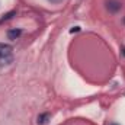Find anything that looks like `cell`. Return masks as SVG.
Wrapping results in <instances>:
<instances>
[{"label": "cell", "mask_w": 125, "mask_h": 125, "mask_svg": "<svg viewBox=\"0 0 125 125\" xmlns=\"http://www.w3.org/2000/svg\"><path fill=\"white\" fill-rule=\"evenodd\" d=\"M13 62V48L9 44L0 42V67L10 65Z\"/></svg>", "instance_id": "obj_1"}, {"label": "cell", "mask_w": 125, "mask_h": 125, "mask_svg": "<svg viewBox=\"0 0 125 125\" xmlns=\"http://www.w3.org/2000/svg\"><path fill=\"white\" fill-rule=\"evenodd\" d=\"M105 6H106V10H108L109 13H112V15L118 13V12L122 9V3H121L119 0H106Z\"/></svg>", "instance_id": "obj_2"}, {"label": "cell", "mask_w": 125, "mask_h": 125, "mask_svg": "<svg viewBox=\"0 0 125 125\" xmlns=\"http://www.w3.org/2000/svg\"><path fill=\"white\" fill-rule=\"evenodd\" d=\"M22 33H23V31H22L21 28H12V29L7 31V39L16 41V39H19V38L22 36Z\"/></svg>", "instance_id": "obj_3"}, {"label": "cell", "mask_w": 125, "mask_h": 125, "mask_svg": "<svg viewBox=\"0 0 125 125\" xmlns=\"http://www.w3.org/2000/svg\"><path fill=\"white\" fill-rule=\"evenodd\" d=\"M50 116H51V115H50L48 112H44V114L38 115V121H36L38 125H45L48 121H50Z\"/></svg>", "instance_id": "obj_4"}, {"label": "cell", "mask_w": 125, "mask_h": 125, "mask_svg": "<svg viewBox=\"0 0 125 125\" xmlns=\"http://www.w3.org/2000/svg\"><path fill=\"white\" fill-rule=\"evenodd\" d=\"M13 15H16V12H15V10H12V12H9V13H6V15H3V18L0 19V23H3L4 21H9V19H10V18H12Z\"/></svg>", "instance_id": "obj_5"}, {"label": "cell", "mask_w": 125, "mask_h": 125, "mask_svg": "<svg viewBox=\"0 0 125 125\" xmlns=\"http://www.w3.org/2000/svg\"><path fill=\"white\" fill-rule=\"evenodd\" d=\"M48 1H50L51 4H60V3L64 1V0H48Z\"/></svg>", "instance_id": "obj_6"}, {"label": "cell", "mask_w": 125, "mask_h": 125, "mask_svg": "<svg viewBox=\"0 0 125 125\" xmlns=\"http://www.w3.org/2000/svg\"><path fill=\"white\" fill-rule=\"evenodd\" d=\"M79 31H80V26H74L73 29H70V32H71V33H74V32H79Z\"/></svg>", "instance_id": "obj_7"}, {"label": "cell", "mask_w": 125, "mask_h": 125, "mask_svg": "<svg viewBox=\"0 0 125 125\" xmlns=\"http://www.w3.org/2000/svg\"><path fill=\"white\" fill-rule=\"evenodd\" d=\"M109 125H119V124H116V122H111Z\"/></svg>", "instance_id": "obj_8"}]
</instances>
